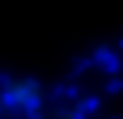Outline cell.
Here are the masks:
<instances>
[{"label": "cell", "instance_id": "6da1fadb", "mask_svg": "<svg viewBox=\"0 0 123 119\" xmlns=\"http://www.w3.org/2000/svg\"><path fill=\"white\" fill-rule=\"evenodd\" d=\"M47 101V87L36 76H7L0 83V119H33Z\"/></svg>", "mask_w": 123, "mask_h": 119}, {"label": "cell", "instance_id": "7a4b0ae2", "mask_svg": "<svg viewBox=\"0 0 123 119\" xmlns=\"http://www.w3.org/2000/svg\"><path fill=\"white\" fill-rule=\"evenodd\" d=\"M33 119H87V101H47Z\"/></svg>", "mask_w": 123, "mask_h": 119}]
</instances>
